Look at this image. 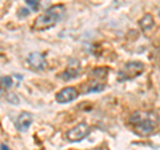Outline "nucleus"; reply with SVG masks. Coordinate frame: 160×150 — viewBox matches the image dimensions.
<instances>
[{"instance_id":"nucleus-9","label":"nucleus","mask_w":160,"mask_h":150,"mask_svg":"<svg viewBox=\"0 0 160 150\" xmlns=\"http://www.w3.org/2000/svg\"><path fill=\"white\" fill-rule=\"evenodd\" d=\"M139 26L140 28L143 29V31H149L151 28H153L155 26V20H153V18H152V15H144V16L139 20Z\"/></svg>"},{"instance_id":"nucleus-2","label":"nucleus","mask_w":160,"mask_h":150,"mask_svg":"<svg viewBox=\"0 0 160 150\" xmlns=\"http://www.w3.org/2000/svg\"><path fill=\"white\" fill-rule=\"evenodd\" d=\"M66 15V7L64 4H53L46 12L38 15V18L33 20L32 28L35 31H46V29L52 28L56 26L59 20H62L63 16Z\"/></svg>"},{"instance_id":"nucleus-8","label":"nucleus","mask_w":160,"mask_h":150,"mask_svg":"<svg viewBox=\"0 0 160 150\" xmlns=\"http://www.w3.org/2000/svg\"><path fill=\"white\" fill-rule=\"evenodd\" d=\"M32 121H33V117L31 113H27V111H23L19 114V117L16 118V122H15V125H16V129L19 130V131H27V130L29 129V126L32 125Z\"/></svg>"},{"instance_id":"nucleus-7","label":"nucleus","mask_w":160,"mask_h":150,"mask_svg":"<svg viewBox=\"0 0 160 150\" xmlns=\"http://www.w3.org/2000/svg\"><path fill=\"white\" fill-rule=\"evenodd\" d=\"M79 97V91L76 90V87H72V86H69V87H64L63 90H60V91L56 94V102L58 103H69V102H72L75 101Z\"/></svg>"},{"instance_id":"nucleus-11","label":"nucleus","mask_w":160,"mask_h":150,"mask_svg":"<svg viewBox=\"0 0 160 150\" xmlns=\"http://www.w3.org/2000/svg\"><path fill=\"white\" fill-rule=\"evenodd\" d=\"M13 84V81L11 77H8V75H6V77H0V87L3 88H11Z\"/></svg>"},{"instance_id":"nucleus-14","label":"nucleus","mask_w":160,"mask_h":150,"mask_svg":"<svg viewBox=\"0 0 160 150\" xmlns=\"http://www.w3.org/2000/svg\"><path fill=\"white\" fill-rule=\"evenodd\" d=\"M19 12H20V13H19L20 16H28L29 9H28V8H27V9H26V8H20V9H19Z\"/></svg>"},{"instance_id":"nucleus-10","label":"nucleus","mask_w":160,"mask_h":150,"mask_svg":"<svg viewBox=\"0 0 160 150\" xmlns=\"http://www.w3.org/2000/svg\"><path fill=\"white\" fill-rule=\"evenodd\" d=\"M104 90V84H100V83H92L89 84L87 88L83 90L84 94H89V93H99V91H103Z\"/></svg>"},{"instance_id":"nucleus-3","label":"nucleus","mask_w":160,"mask_h":150,"mask_svg":"<svg viewBox=\"0 0 160 150\" xmlns=\"http://www.w3.org/2000/svg\"><path fill=\"white\" fill-rule=\"evenodd\" d=\"M144 71V64L138 61L127 62L124 66L119 70L118 72V81H131V79L139 77L140 74Z\"/></svg>"},{"instance_id":"nucleus-13","label":"nucleus","mask_w":160,"mask_h":150,"mask_svg":"<svg viewBox=\"0 0 160 150\" xmlns=\"http://www.w3.org/2000/svg\"><path fill=\"white\" fill-rule=\"evenodd\" d=\"M26 4L27 6H29L31 7L33 11H38L39 9V7H40V4H39V2H36V0H27L26 2Z\"/></svg>"},{"instance_id":"nucleus-15","label":"nucleus","mask_w":160,"mask_h":150,"mask_svg":"<svg viewBox=\"0 0 160 150\" xmlns=\"http://www.w3.org/2000/svg\"><path fill=\"white\" fill-rule=\"evenodd\" d=\"M0 150H11V149H9L6 143H2V145H0Z\"/></svg>"},{"instance_id":"nucleus-4","label":"nucleus","mask_w":160,"mask_h":150,"mask_svg":"<svg viewBox=\"0 0 160 150\" xmlns=\"http://www.w3.org/2000/svg\"><path fill=\"white\" fill-rule=\"evenodd\" d=\"M89 131H91V129L88 125L86 122H80L68 130L66 133V137L69 142H80L88 136Z\"/></svg>"},{"instance_id":"nucleus-12","label":"nucleus","mask_w":160,"mask_h":150,"mask_svg":"<svg viewBox=\"0 0 160 150\" xmlns=\"http://www.w3.org/2000/svg\"><path fill=\"white\" fill-rule=\"evenodd\" d=\"M107 72H108L107 68H95L92 71V77L95 79H102V78H106Z\"/></svg>"},{"instance_id":"nucleus-5","label":"nucleus","mask_w":160,"mask_h":150,"mask_svg":"<svg viewBox=\"0 0 160 150\" xmlns=\"http://www.w3.org/2000/svg\"><path fill=\"white\" fill-rule=\"evenodd\" d=\"M80 72H82V66H80V62L76 61V59H72V61L68 63V67L59 75V78L63 79V81H69V79L78 78Z\"/></svg>"},{"instance_id":"nucleus-1","label":"nucleus","mask_w":160,"mask_h":150,"mask_svg":"<svg viewBox=\"0 0 160 150\" xmlns=\"http://www.w3.org/2000/svg\"><path fill=\"white\" fill-rule=\"evenodd\" d=\"M128 122L139 136L147 137V136H151L156 130L159 125V117L152 111L138 110V111H135L129 115Z\"/></svg>"},{"instance_id":"nucleus-6","label":"nucleus","mask_w":160,"mask_h":150,"mask_svg":"<svg viewBox=\"0 0 160 150\" xmlns=\"http://www.w3.org/2000/svg\"><path fill=\"white\" fill-rule=\"evenodd\" d=\"M27 63L29 64V67L35 71H43L47 67V61L46 56L40 52H31L27 56Z\"/></svg>"}]
</instances>
